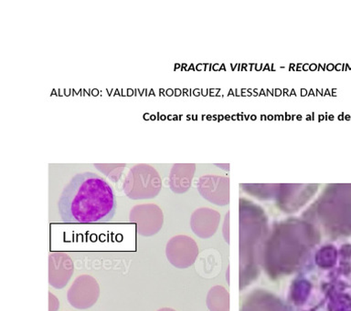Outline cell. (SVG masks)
I'll use <instances>...</instances> for the list:
<instances>
[{"label": "cell", "instance_id": "6da1fadb", "mask_svg": "<svg viewBox=\"0 0 351 311\" xmlns=\"http://www.w3.org/2000/svg\"><path fill=\"white\" fill-rule=\"evenodd\" d=\"M63 223L110 222L117 212L114 189L92 172L77 174L63 189L58 202Z\"/></svg>", "mask_w": 351, "mask_h": 311}, {"label": "cell", "instance_id": "7a4b0ae2", "mask_svg": "<svg viewBox=\"0 0 351 311\" xmlns=\"http://www.w3.org/2000/svg\"><path fill=\"white\" fill-rule=\"evenodd\" d=\"M123 188L132 200L155 198L161 191V177L153 166L140 163L129 170Z\"/></svg>", "mask_w": 351, "mask_h": 311}, {"label": "cell", "instance_id": "3957f363", "mask_svg": "<svg viewBox=\"0 0 351 311\" xmlns=\"http://www.w3.org/2000/svg\"><path fill=\"white\" fill-rule=\"evenodd\" d=\"M130 221L136 224L137 232L141 236H151L163 226V214L155 204H142L131 210Z\"/></svg>", "mask_w": 351, "mask_h": 311}, {"label": "cell", "instance_id": "277c9868", "mask_svg": "<svg viewBox=\"0 0 351 311\" xmlns=\"http://www.w3.org/2000/svg\"><path fill=\"white\" fill-rule=\"evenodd\" d=\"M99 297V286L95 278L84 275L79 277L68 292L71 305L80 310L92 307Z\"/></svg>", "mask_w": 351, "mask_h": 311}, {"label": "cell", "instance_id": "5b68a950", "mask_svg": "<svg viewBox=\"0 0 351 311\" xmlns=\"http://www.w3.org/2000/svg\"><path fill=\"white\" fill-rule=\"evenodd\" d=\"M229 178L218 176H204L197 182L200 195L211 203H229Z\"/></svg>", "mask_w": 351, "mask_h": 311}, {"label": "cell", "instance_id": "8992f818", "mask_svg": "<svg viewBox=\"0 0 351 311\" xmlns=\"http://www.w3.org/2000/svg\"><path fill=\"white\" fill-rule=\"evenodd\" d=\"M73 263L65 253H53L49 256V282L55 288L62 289L73 275Z\"/></svg>", "mask_w": 351, "mask_h": 311}, {"label": "cell", "instance_id": "52a82bcc", "mask_svg": "<svg viewBox=\"0 0 351 311\" xmlns=\"http://www.w3.org/2000/svg\"><path fill=\"white\" fill-rule=\"evenodd\" d=\"M196 165L194 163H177L169 174V187L176 193H186L191 187Z\"/></svg>", "mask_w": 351, "mask_h": 311}]
</instances>
